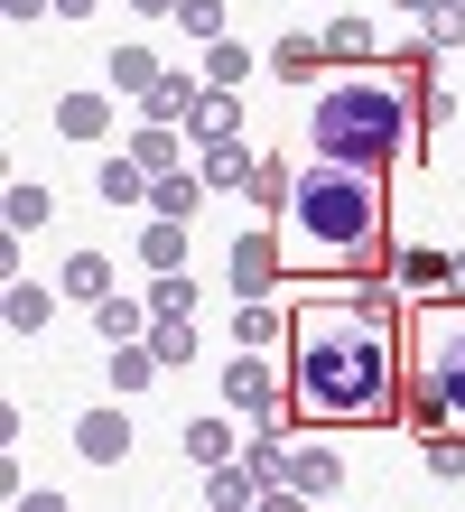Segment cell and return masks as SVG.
Segmentation results:
<instances>
[{
	"instance_id": "1",
	"label": "cell",
	"mask_w": 465,
	"mask_h": 512,
	"mask_svg": "<svg viewBox=\"0 0 465 512\" xmlns=\"http://www.w3.org/2000/svg\"><path fill=\"white\" fill-rule=\"evenodd\" d=\"M289 401L317 429L400 419V280H317L289 308Z\"/></svg>"
},
{
	"instance_id": "2",
	"label": "cell",
	"mask_w": 465,
	"mask_h": 512,
	"mask_svg": "<svg viewBox=\"0 0 465 512\" xmlns=\"http://www.w3.org/2000/svg\"><path fill=\"white\" fill-rule=\"evenodd\" d=\"M391 243V196H382V168H354V159H307L279 196V261L298 280H363L382 270Z\"/></svg>"
},
{
	"instance_id": "3",
	"label": "cell",
	"mask_w": 465,
	"mask_h": 512,
	"mask_svg": "<svg viewBox=\"0 0 465 512\" xmlns=\"http://www.w3.org/2000/svg\"><path fill=\"white\" fill-rule=\"evenodd\" d=\"M419 75H428V47H410L400 66H335L307 103V140L317 159H354V168H391L419 149Z\"/></svg>"
},
{
	"instance_id": "4",
	"label": "cell",
	"mask_w": 465,
	"mask_h": 512,
	"mask_svg": "<svg viewBox=\"0 0 465 512\" xmlns=\"http://www.w3.org/2000/svg\"><path fill=\"white\" fill-rule=\"evenodd\" d=\"M410 419L419 438L465 429V298L456 289L410 308Z\"/></svg>"
},
{
	"instance_id": "5",
	"label": "cell",
	"mask_w": 465,
	"mask_h": 512,
	"mask_svg": "<svg viewBox=\"0 0 465 512\" xmlns=\"http://www.w3.org/2000/svg\"><path fill=\"white\" fill-rule=\"evenodd\" d=\"M224 410L233 419H252V429H279L298 401H289V373L270 364V345H242L233 364H224Z\"/></svg>"
},
{
	"instance_id": "6",
	"label": "cell",
	"mask_w": 465,
	"mask_h": 512,
	"mask_svg": "<svg viewBox=\"0 0 465 512\" xmlns=\"http://www.w3.org/2000/svg\"><path fill=\"white\" fill-rule=\"evenodd\" d=\"M289 494L298 503H326V494H345V466H335V447H317V438H289Z\"/></svg>"
},
{
	"instance_id": "7",
	"label": "cell",
	"mask_w": 465,
	"mask_h": 512,
	"mask_svg": "<svg viewBox=\"0 0 465 512\" xmlns=\"http://www.w3.org/2000/svg\"><path fill=\"white\" fill-rule=\"evenodd\" d=\"M279 270H289V261H279V233H242V243H233V289L242 298H270Z\"/></svg>"
},
{
	"instance_id": "8",
	"label": "cell",
	"mask_w": 465,
	"mask_h": 512,
	"mask_svg": "<svg viewBox=\"0 0 465 512\" xmlns=\"http://www.w3.org/2000/svg\"><path fill=\"white\" fill-rule=\"evenodd\" d=\"M75 447L93 466H121V457H131V419H121V410H75Z\"/></svg>"
},
{
	"instance_id": "9",
	"label": "cell",
	"mask_w": 465,
	"mask_h": 512,
	"mask_svg": "<svg viewBox=\"0 0 465 512\" xmlns=\"http://www.w3.org/2000/svg\"><path fill=\"white\" fill-rule=\"evenodd\" d=\"M186 140H196V149H224V140H242V94H233V84H214V94L196 103Z\"/></svg>"
},
{
	"instance_id": "10",
	"label": "cell",
	"mask_w": 465,
	"mask_h": 512,
	"mask_svg": "<svg viewBox=\"0 0 465 512\" xmlns=\"http://www.w3.org/2000/svg\"><path fill=\"white\" fill-rule=\"evenodd\" d=\"M177 149H186V131H177V122H140V131H131V159H140L149 177H177V168H186Z\"/></svg>"
},
{
	"instance_id": "11",
	"label": "cell",
	"mask_w": 465,
	"mask_h": 512,
	"mask_svg": "<svg viewBox=\"0 0 465 512\" xmlns=\"http://www.w3.org/2000/svg\"><path fill=\"white\" fill-rule=\"evenodd\" d=\"M196 103H205V94H196L186 75H159V84L140 94V122H177V131H186V122H196Z\"/></svg>"
},
{
	"instance_id": "12",
	"label": "cell",
	"mask_w": 465,
	"mask_h": 512,
	"mask_svg": "<svg viewBox=\"0 0 465 512\" xmlns=\"http://www.w3.org/2000/svg\"><path fill=\"white\" fill-rule=\"evenodd\" d=\"M159 75H168V66H159V47H140V38H131V47H112V75H103V84H112V94H131V103H140V94H149Z\"/></svg>"
},
{
	"instance_id": "13",
	"label": "cell",
	"mask_w": 465,
	"mask_h": 512,
	"mask_svg": "<svg viewBox=\"0 0 465 512\" xmlns=\"http://www.w3.org/2000/svg\"><path fill=\"white\" fill-rule=\"evenodd\" d=\"M56 131H66V140H103L112 131V94H93V84L66 94V103H56Z\"/></svg>"
},
{
	"instance_id": "14",
	"label": "cell",
	"mask_w": 465,
	"mask_h": 512,
	"mask_svg": "<svg viewBox=\"0 0 465 512\" xmlns=\"http://www.w3.org/2000/svg\"><path fill=\"white\" fill-rule=\"evenodd\" d=\"M93 336H103V345H140L149 336V308H131V298H93Z\"/></svg>"
},
{
	"instance_id": "15",
	"label": "cell",
	"mask_w": 465,
	"mask_h": 512,
	"mask_svg": "<svg viewBox=\"0 0 465 512\" xmlns=\"http://www.w3.org/2000/svg\"><path fill=\"white\" fill-rule=\"evenodd\" d=\"M326 66H372V19H326Z\"/></svg>"
},
{
	"instance_id": "16",
	"label": "cell",
	"mask_w": 465,
	"mask_h": 512,
	"mask_svg": "<svg viewBox=\"0 0 465 512\" xmlns=\"http://www.w3.org/2000/svg\"><path fill=\"white\" fill-rule=\"evenodd\" d=\"M391 280L410 289V298H438V289H447V252H428V243H410V252H400V270H391Z\"/></svg>"
},
{
	"instance_id": "17",
	"label": "cell",
	"mask_w": 465,
	"mask_h": 512,
	"mask_svg": "<svg viewBox=\"0 0 465 512\" xmlns=\"http://www.w3.org/2000/svg\"><path fill=\"white\" fill-rule=\"evenodd\" d=\"M0 224H10V233H47L56 224V196L47 187H10V196H0Z\"/></svg>"
},
{
	"instance_id": "18",
	"label": "cell",
	"mask_w": 465,
	"mask_h": 512,
	"mask_svg": "<svg viewBox=\"0 0 465 512\" xmlns=\"http://www.w3.org/2000/svg\"><path fill=\"white\" fill-rule=\"evenodd\" d=\"M140 261H149V280H159V270H186V224L149 215V233H140Z\"/></svg>"
},
{
	"instance_id": "19",
	"label": "cell",
	"mask_w": 465,
	"mask_h": 512,
	"mask_svg": "<svg viewBox=\"0 0 465 512\" xmlns=\"http://www.w3.org/2000/svg\"><path fill=\"white\" fill-rule=\"evenodd\" d=\"M252 149H242V140H224V149H205V159H196V177H205V187H252Z\"/></svg>"
},
{
	"instance_id": "20",
	"label": "cell",
	"mask_w": 465,
	"mask_h": 512,
	"mask_svg": "<svg viewBox=\"0 0 465 512\" xmlns=\"http://www.w3.org/2000/svg\"><path fill=\"white\" fill-rule=\"evenodd\" d=\"M149 187H159V177H149L131 149H121V159H103V196H112V205H149Z\"/></svg>"
},
{
	"instance_id": "21",
	"label": "cell",
	"mask_w": 465,
	"mask_h": 512,
	"mask_svg": "<svg viewBox=\"0 0 465 512\" xmlns=\"http://www.w3.org/2000/svg\"><path fill=\"white\" fill-rule=\"evenodd\" d=\"M196 196H205V177H159V187H149V215H168V224H186V215H196Z\"/></svg>"
},
{
	"instance_id": "22",
	"label": "cell",
	"mask_w": 465,
	"mask_h": 512,
	"mask_svg": "<svg viewBox=\"0 0 465 512\" xmlns=\"http://www.w3.org/2000/svg\"><path fill=\"white\" fill-rule=\"evenodd\" d=\"M0 317H10V336H38V326H47V289H38V280H10Z\"/></svg>"
},
{
	"instance_id": "23",
	"label": "cell",
	"mask_w": 465,
	"mask_h": 512,
	"mask_svg": "<svg viewBox=\"0 0 465 512\" xmlns=\"http://www.w3.org/2000/svg\"><path fill=\"white\" fill-rule=\"evenodd\" d=\"M149 373H168V364H159V345H149V336H140V345H112V391H140Z\"/></svg>"
},
{
	"instance_id": "24",
	"label": "cell",
	"mask_w": 465,
	"mask_h": 512,
	"mask_svg": "<svg viewBox=\"0 0 465 512\" xmlns=\"http://www.w3.org/2000/svg\"><path fill=\"white\" fill-rule=\"evenodd\" d=\"M66 298H84V308H93V298H112V261L103 252H75L66 261Z\"/></svg>"
},
{
	"instance_id": "25",
	"label": "cell",
	"mask_w": 465,
	"mask_h": 512,
	"mask_svg": "<svg viewBox=\"0 0 465 512\" xmlns=\"http://www.w3.org/2000/svg\"><path fill=\"white\" fill-rule=\"evenodd\" d=\"M149 345L159 364H196V317H149Z\"/></svg>"
},
{
	"instance_id": "26",
	"label": "cell",
	"mask_w": 465,
	"mask_h": 512,
	"mask_svg": "<svg viewBox=\"0 0 465 512\" xmlns=\"http://www.w3.org/2000/svg\"><path fill=\"white\" fill-rule=\"evenodd\" d=\"M196 308V280H186V270H159V280H149V317H186Z\"/></svg>"
},
{
	"instance_id": "27",
	"label": "cell",
	"mask_w": 465,
	"mask_h": 512,
	"mask_svg": "<svg viewBox=\"0 0 465 512\" xmlns=\"http://www.w3.org/2000/svg\"><path fill=\"white\" fill-rule=\"evenodd\" d=\"M186 457H196V466H224L233 457V429H224V419H196V429H186Z\"/></svg>"
},
{
	"instance_id": "28",
	"label": "cell",
	"mask_w": 465,
	"mask_h": 512,
	"mask_svg": "<svg viewBox=\"0 0 465 512\" xmlns=\"http://www.w3.org/2000/svg\"><path fill=\"white\" fill-rule=\"evenodd\" d=\"M242 75H252V47L214 38V47H205V84H242Z\"/></svg>"
},
{
	"instance_id": "29",
	"label": "cell",
	"mask_w": 465,
	"mask_h": 512,
	"mask_svg": "<svg viewBox=\"0 0 465 512\" xmlns=\"http://www.w3.org/2000/svg\"><path fill=\"white\" fill-rule=\"evenodd\" d=\"M279 336V308L270 298H242V317H233V345H270Z\"/></svg>"
},
{
	"instance_id": "30",
	"label": "cell",
	"mask_w": 465,
	"mask_h": 512,
	"mask_svg": "<svg viewBox=\"0 0 465 512\" xmlns=\"http://www.w3.org/2000/svg\"><path fill=\"white\" fill-rule=\"evenodd\" d=\"M177 28H186V38H224V0H177Z\"/></svg>"
},
{
	"instance_id": "31",
	"label": "cell",
	"mask_w": 465,
	"mask_h": 512,
	"mask_svg": "<svg viewBox=\"0 0 465 512\" xmlns=\"http://www.w3.org/2000/svg\"><path fill=\"white\" fill-rule=\"evenodd\" d=\"M270 66H279V75H317V66H326V38H279Z\"/></svg>"
},
{
	"instance_id": "32",
	"label": "cell",
	"mask_w": 465,
	"mask_h": 512,
	"mask_svg": "<svg viewBox=\"0 0 465 512\" xmlns=\"http://www.w3.org/2000/svg\"><path fill=\"white\" fill-rule=\"evenodd\" d=\"M428 466L456 485V475H465V429H438V438H428Z\"/></svg>"
},
{
	"instance_id": "33",
	"label": "cell",
	"mask_w": 465,
	"mask_h": 512,
	"mask_svg": "<svg viewBox=\"0 0 465 512\" xmlns=\"http://www.w3.org/2000/svg\"><path fill=\"white\" fill-rule=\"evenodd\" d=\"M428 47H465V10L447 0V10H428Z\"/></svg>"
},
{
	"instance_id": "34",
	"label": "cell",
	"mask_w": 465,
	"mask_h": 512,
	"mask_svg": "<svg viewBox=\"0 0 465 512\" xmlns=\"http://www.w3.org/2000/svg\"><path fill=\"white\" fill-rule=\"evenodd\" d=\"M289 177H298V168H279V159H261V168H252V187H242V196H270V205H279V196H289Z\"/></svg>"
},
{
	"instance_id": "35",
	"label": "cell",
	"mask_w": 465,
	"mask_h": 512,
	"mask_svg": "<svg viewBox=\"0 0 465 512\" xmlns=\"http://www.w3.org/2000/svg\"><path fill=\"white\" fill-rule=\"evenodd\" d=\"M0 10H10V19H47L56 0H0Z\"/></svg>"
},
{
	"instance_id": "36",
	"label": "cell",
	"mask_w": 465,
	"mask_h": 512,
	"mask_svg": "<svg viewBox=\"0 0 465 512\" xmlns=\"http://www.w3.org/2000/svg\"><path fill=\"white\" fill-rule=\"evenodd\" d=\"M131 10H140V19H177V0H131Z\"/></svg>"
},
{
	"instance_id": "37",
	"label": "cell",
	"mask_w": 465,
	"mask_h": 512,
	"mask_svg": "<svg viewBox=\"0 0 465 512\" xmlns=\"http://www.w3.org/2000/svg\"><path fill=\"white\" fill-rule=\"evenodd\" d=\"M447 289H456V298H465V252H447Z\"/></svg>"
},
{
	"instance_id": "38",
	"label": "cell",
	"mask_w": 465,
	"mask_h": 512,
	"mask_svg": "<svg viewBox=\"0 0 465 512\" xmlns=\"http://www.w3.org/2000/svg\"><path fill=\"white\" fill-rule=\"evenodd\" d=\"M391 10H419V19H428V10H447V0H391Z\"/></svg>"
},
{
	"instance_id": "39",
	"label": "cell",
	"mask_w": 465,
	"mask_h": 512,
	"mask_svg": "<svg viewBox=\"0 0 465 512\" xmlns=\"http://www.w3.org/2000/svg\"><path fill=\"white\" fill-rule=\"evenodd\" d=\"M56 10H66V19H84V10H103V0H56Z\"/></svg>"
},
{
	"instance_id": "40",
	"label": "cell",
	"mask_w": 465,
	"mask_h": 512,
	"mask_svg": "<svg viewBox=\"0 0 465 512\" xmlns=\"http://www.w3.org/2000/svg\"><path fill=\"white\" fill-rule=\"evenodd\" d=\"M456 10H465V0H456Z\"/></svg>"
}]
</instances>
